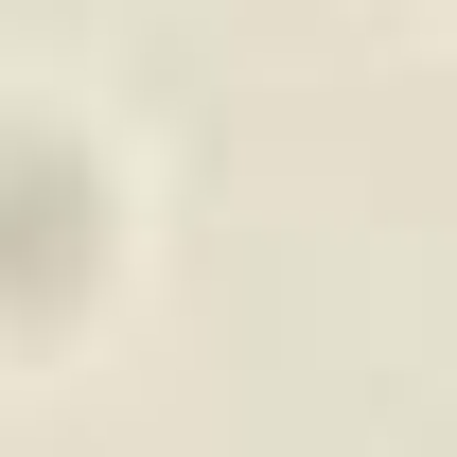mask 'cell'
<instances>
[{
	"label": "cell",
	"mask_w": 457,
	"mask_h": 457,
	"mask_svg": "<svg viewBox=\"0 0 457 457\" xmlns=\"http://www.w3.org/2000/svg\"><path fill=\"white\" fill-rule=\"evenodd\" d=\"M0 264H36V317L123 264V176L71 123H0Z\"/></svg>",
	"instance_id": "obj_1"
}]
</instances>
